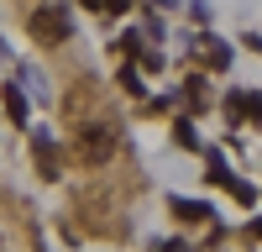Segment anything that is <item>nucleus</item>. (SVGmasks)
<instances>
[{
  "mask_svg": "<svg viewBox=\"0 0 262 252\" xmlns=\"http://www.w3.org/2000/svg\"><path fill=\"white\" fill-rule=\"evenodd\" d=\"M32 32H37V37H48V42H63V37L74 32V21H69V11L42 6V11H32Z\"/></svg>",
  "mask_w": 262,
  "mask_h": 252,
  "instance_id": "1",
  "label": "nucleus"
},
{
  "mask_svg": "<svg viewBox=\"0 0 262 252\" xmlns=\"http://www.w3.org/2000/svg\"><path fill=\"white\" fill-rule=\"evenodd\" d=\"M79 153L90 163H105L116 153V132H111V126H84V132H79Z\"/></svg>",
  "mask_w": 262,
  "mask_h": 252,
  "instance_id": "2",
  "label": "nucleus"
},
{
  "mask_svg": "<svg viewBox=\"0 0 262 252\" xmlns=\"http://www.w3.org/2000/svg\"><path fill=\"white\" fill-rule=\"evenodd\" d=\"M226 116H231V121H242V116L257 121V95H252V90H236V95L226 100Z\"/></svg>",
  "mask_w": 262,
  "mask_h": 252,
  "instance_id": "3",
  "label": "nucleus"
},
{
  "mask_svg": "<svg viewBox=\"0 0 262 252\" xmlns=\"http://www.w3.org/2000/svg\"><path fill=\"white\" fill-rule=\"evenodd\" d=\"M0 105H6V116H11L16 126H27V116H32V111H27V95H21L16 84H6V95H0Z\"/></svg>",
  "mask_w": 262,
  "mask_h": 252,
  "instance_id": "4",
  "label": "nucleus"
},
{
  "mask_svg": "<svg viewBox=\"0 0 262 252\" xmlns=\"http://www.w3.org/2000/svg\"><path fill=\"white\" fill-rule=\"evenodd\" d=\"M173 216H179V221H205L210 205H200V200H173Z\"/></svg>",
  "mask_w": 262,
  "mask_h": 252,
  "instance_id": "5",
  "label": "nucleus"
},
{
  "mask_svg": "<svg viewBox=\"0 0 262 252\" xmlns=\"http://www.w3.org/2000/svg\"><path fill=\"white\" fill-rule=\"evenodd\" d=\"M205 48H210V63H215V69H226V63H231V53H226V42H205Z\"/></svg>",
  "mask_w": 262,
  "mask_h": 252,
  "instance_id": "6",
  "label": "nucleus"
},
{
  "mask_svg": "<svg viewBox=\"0 0 262 252\" xmlns=\"http://www.w3.org/2000/svg\"><path fill=\"white\" fill-rule=\"evenodd\" d=\"M121 84H126L131 95H142V74H137V69H121Z\"/></svg>",
  "mask_w": 262,
  "mask_h": 252,
  "instance_id": "7",
  "label": "nucleus"
},
{
  "mask_svg": "<svg viewBox=\"0 0 262 252\" xmlns=\"http://www.w3.org/2000/svg\"><path fill=\"white\" fill-rule=\"evenodd\" d=\"M179 142H184V147H200V137H194V126H189V121H179Z\"/></svg>",
  "mask_w": 262,
  "mask_h": 252,
  "instance_id": "8",
  "label": "nucleus"
},
{
  "mask_svg": "<svg viewBox=\"0 0 262 252\" xmlns=\"http://www.w3.org/2000/svg\"><path fill=\"white\" fill-rule=\"evenodd\" d=\"M100 11H116L121 16V11H131V0H100Z\"/></svg>",
  "mask_w": 262,
  "mask_h": 252,
  "instance_id": "9",
  "label": "nucleus"
},
{
  "mask_svg": "<svg viewBox=\"0 0 262 252\" xmlns=\"http://www.w3.org/2000/svg\"><path fill=\"white\" fill-rule=\"evenodd\" d=\"M158 252H189V247H184V242H163Z\"/></svg>",
  "mask_w": 262,
  "mask_h": 252,
  "instance_id": "10",
  "label": "nucleus"
},
{
  "mask_svg": "<svg viewBox=\"0 0 262 252\" xmlns=\"http://www.w3.org/2000/svg\"><path fill=\"white\" fill-rule=\"evenodd\" d=\"M84 6H90V11H100V0H84Z\"/></svg>",
  "mask_w": 262,
  "mask_h": 252,
  "instance_id": "11",
  "label": "nucleus"
}]
</instances>
